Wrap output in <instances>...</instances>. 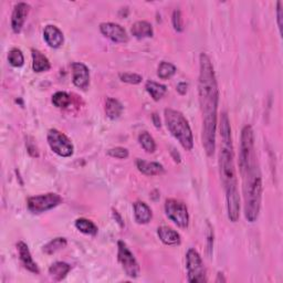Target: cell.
<instances>
[{
    "label": "cell",
    "mask_w": 283,
    "mask_h": 283,
    "mask_svg": "<svg viewBox=\"0 0 283 283\" xmlns=\"http://www.w3.org/2000/svg\"><path fill=\"white\" fill-rule=\"evenodd\" d=\"M68 245V241L66 238L63 237H58L54 238L53 240H51L50 242H48L45 247H44V252L46 254H49V256H51V254L55 253L56 251H59L63 248H66Z\"/></svg>",
    "instance_id": "25"
},
{
    "label": "cell",
    "mask_w": 283,
    "mask_h": 283,
    "mask_svg": "<svg viewBox=\"0 0 283 283\" xmlns=\"http://www.w3.org/2000/svg\"><path fill=\"white\" fill-rule=\"evenodd\" d=\"M164 116L167 129L172 135L186 151H192L194 147L193 132L183 113L173 109H166L164 111Z\"/></svg>",
    "instance_id": "4"
},
{
    "label": "cell",
    "mask_w": 283,
    "mask_h": 283,
    "mask_svg": "<svg viewBox=\"0 0 283 283\" xmlns=\"http://www.w3.org/2000/svg\"><path fill=\"white\" fill-rule=\"evenodd\" d=\"M48 144L50 146L52 152L61 157H70L73 155L74 147L67 135L60 131L51 129L48 132Z\"/></svg>",
    "instance_id": "8"
},
{
    "label": "cell",
    "mask_w": 283,
    "mask_h": 283,
    "mask_svg": "<svg viewBox=\"0 0 283 283\" xmlns=\"http://www.w3.org/2000/svg\"><path fill=\"white\" fill-rule=\"evenodd\" d=\"M72 82L76 88L83 91L88 90L90 86L89 68L81 62L72 63Z\"/></svg>",
    "instance_id": "12"
},
{
    "label": "cell",
    "mask_w": 283,
    "mask_h": 283,
    "mask_svg": "<svg viewBox=\"0 0 283 283\" xmlns=\"http://www.w3.org/2000/svg\"><path fill=\"white\" fill-rule=\"evenodd\" d=\"M176 67L172 63L163 61L159 63L158 69H157V75L161 80H167L171 79V77L176 73Z\"/></svg>",
    "instance_id": "26"
},
{
    "label": "cell",
    "mask_w": 283,
    "mask_h": 283,
    "mask_svg": "<svg viewBox=\"0 0 283 283\" xmlns=\"http://www.w3.org/2000/svg\"><path fill=\"white\" fill-rule=\"evenodd\" d=\"M277 18H278V26H279L280 32H281L282 31V2H278Z\"/></svg>",
    "instance_id": "34"
},
{
    "label": "cell",
    "mask_w": 283,
    "mask_h": 283,
    "mask_svg": "<svg viewBox=\"0 0 283 283\" xmlns=\"http://www.w3.org/2000/svg\"><path fill=\"white\" fill-rule=\"evenodd\" d=\"M138 141L140 146L144 148L147 153H154L156 151V143H155L154 138L148 132H143L139 134Z\"/></svg>",
    "instance_id": "27"
},
{
    "label": "cell",
    "mask_w": 283,
    "mask_h": 283,
    "mask_svg": "<svg viewBox=\"0 0 283 283\" xmlns=\"http://www.w3.org/2000/svg\"><path fill=\"white\" fill-rule=\"evenodd\" d=\"M152 119H153L154 125L156 126L157 129H158V127H160V118H159V116L156 114V113H154L153 116H152Z\"/></svg>",
    "instance_id": "36"
},
{
    "label": "cell",
    "mask_w": 283,
    "mask_h": 283,
    "mask_svg": "<svg viewBox=\"0 0 283 283\" xmlns=\"http://www.w3.org/2000/svg\"><path fill=\"white\" fill-rule=\"evenodd\" d=\"M113 216H114V218L116 219L117 223H118L119 225H121V227H123V226H124V223H123V220H122L121 216L118 215V212H117L116 210H113Z\"/></svg>",
    "instance_id": "37"
},
{
    "label": "cell",
    "mask_w": 283,
    "mask_h": 283,
    "mask_svg": "<svg viewBox=\"0 0 283 283\" xmlns=\"http://www.w3.org/2000/svg\"><path fill=\"white\" fill-rule=\"evenodd\" d=\"M165 212L168 219L178 226L179 228H187L189 224V214L186 205L174 198L165 201Z\"/></svg>",
    "instance_id": "9"
},
{
    "label": "cell",
    "mask_w": 283,
    "mask_h": 283,
    "mask_svg": "<svg viewBox=\"0 0 283 283\" xmlns=\"http://www.w3.org/2000/svg\"><path fill=\"white\" fill-rule=\"evenodd\" d=\"M123 105L122 103L117 101L116 98L108 97L105 102V114L110 119H116L122 115L123 113Z\"/></svg>",
    "instance_id": "21"
},
{
    "label": "cell",
    "mask_w": 283,
    "mask_h": 283,
    "mask_svg": "<svg viewBox=\"0 0 283 283\" xmlns=\"http://www.w3.org/2000/svg\"><path fill=\"white\" fill-rule=\"evenodd\" d=\"M100 31L104 37L116 44H125L129 41V35L122 26L114 23H103L100 25Z\"/></svg>",
    "instance_id": "11"
},
{
    "label": "cell",
    "mask_w": 283,
    "mask_h": 283,
    "mask_svg": "<svg viewBox=\"0 0 283 283\" xmlns=\"http://www.w3.org/2000/svg\"><path fill=\"white\" fill-rule=\"evenodd\" d=\"M220 281L226 282V279L224 278V274L223 273H218V278L216 279V282H220Z\"/></svg>",
    "instance_id": "38"
},
{
    "label": "cell",
    "mask_w": 283,
    "mask_h": 283,
    "mask_svg": "<svg viewBox=\"0 0 283 283\" xmlns=\"http://www.w3.org/2000/svg\"><path fill=\"white\" fill-rule=\"evenodd\" d=\"M62 203L60 195L55 193H48L45 195L32 196L27 200V206L32 214H42L48 210H51Z\"/></svg>",
    "instance_id": "7"
},
{
    "label": "cell",
    "mask_w": 283,
    "mask_h": 283,
    "mask_svg": "<svg viewBox=\"0 0 283 283\" xmlns=\"http://www.w3.org/2000/svg\"><path fill=\"white\" fill-rule=\"evenodd\" d=\"M157 235L160 241L166 246H178L181 241L179 233L166 226H161L157 229Z\"/></svg>",
    "instance_id": "18"
},
{
    "label": "cell",
    "mask_w": 283,
    "mask_h": 283,
    "mask_svg": "<svg viewBox=\"0 0 283 283\" xmlns=\"http://www.w3.org/2000/svg\"><path fill=\"white\" fill-rule=\"evenodd\" d=\"M108 154L111 157H115V158H119V159H125L129 157V151H127L124 147L111 148V150H109Z\"/></svg>",
    "instance_id": "31"
},
{
    "label": "cell",
    "mask_w": 283,
    "mask_h": 283,
    "mask_svg": "<svg viewBox=\"0 0 283 283\" xmlns=\"http://www.w3.org/2000/svg\"><path fill=\"white\" fill-rule=\"evenodd\" d=\"M239 151V169L257 160L254 152V134L250 125H246L241 131Z\"/></svg>",
    "instance_id": "5"
},
{
    "label": "cell",
    "mask_w": 283,
    "mask_h": 283,
    "mask_svg": "<svg viewBox=\"0 0 283 283\" xmlns=\"http://www.w3.org/2000/svg\"><path fill=\"white\" fill-rule=\"evenodd\" d=\"M44 39L47 42V45L53 49L60 48L63 45V42H65V37H63L62 31L58 27L52 25H49L45 28Z\"/></svg>",
    "instance_id": "15"
},
{
    "label": "cell",
    "mask_w": 283,
    "mask_h": 283,
    "mask_svg": "<svg viewBox=\"0 0 283 283\" xmlns=\"http://www.w3.org/2000/svg\"><path fill=\"white\" fill-rule=\"evenodd\" d=\"M31 53H32V68L34 70V72L41 73L51 69L50 61H49V59L45 54H42L39 50H35V49H32Z\"/></svg>",
    "instance_id": "19"
},
{
    "label": "cell",
    "mask_w": 283,
    "mask_h": 283,
    "mask_svg": "<svg viewBox=\"0 0 283 283\" xmlns=\"http://www.w3.org/2000/svg\"><path fill=\"white\" fill-rule=\"evenodd\" d=\"M29 11H30V6L26 3H19L15 6L11 15V28L13 32L15 33L21 32Z\"/></svg>",
    "instance_id": "13"
},
{
    "label": "cell",
    "mask_w": 283,
    "mask_h": 283,
    "mask_svg": "<svg viewBox=\"0 0 283 283\" xmlns=\"http://www.w3.org/2000/svg\"><path fill=\"white\" fill-rule=\"evenodd\" d=\"M131 32L136 39L152 38L154 34L153 27L150 23H147V21H137V23L132 26Z\"/></svg>",
    "instance_id": "20"
},
{
    "label": "cell",
    "mask_w": 283,
    "mask_h": 283,
    "mask_svg": "<svg viewBox=\"0 0 283 283\" xmlns=\"http://www.w3.org/2000/svg\"><path fill=\"white\" fill-rule=\"evenodd\" d=\"M199 70L198 95L203 114V145L207 156H212L216 148L219 90L214 66L206 53L199 56Z\"/></svg>",
    "instance_id": "1"
},
{
    "label": "cell",
    "mask_w": 283,
    "mask_h": 283,
    "mask_svg": "<svg viewBox=\"0 0 283 283\" xmlns=\"http://www.w3.org/2000/svg\"><path fill=\"white\" fill-rule=\"evenodd\" d=\"M52 103L59 109H66L71 104V96L67 92H56L52 95Z\"/></svg>",
    "instance_id": "28"
},
{
    "label": "cell",
    "mask_w": 283,
    "mask_h": 283,
    "mask_svg": "<svg viewBox=\"0 0 283 283\" xmlns=\"http://www.w3.org/2000/svg\"><path fill=\"white\" fill-rule=\"evenodd\" d=\"M145 89L154 101H159L167 92V88L164 84H159L154 81H147L145 84Z\"/></svg>",
    "instance_id": "23"
},
{
    "label": "cell",
    "mask_w": 283,
    "mask_h": 283,
    "mask_svg": "<svg viewBox=\"0 0 283 283\" xmlns=\"http://www.w3.org/2000/svg\"><path fill=\"white\" fill-rule=\"evenodd\" d=\"M8 61L12 67L20 68L25 65V58L21 50L17 48H13L8 53Z\"/></svg>",
    "instance_id": "29"
},
{
    "label": "cell",
    "mask_w": 283,
    "mask_h": 283,
    "mask_svg": "<svg viewBox=\"0 0 283 283\" xmlns=\"http://www.w3.org/2000/svg\"><path fill=\"white\" fill-rule=\"evenodd\" d=\"M134 207V217L137 224L146 225L152 220L153 212L152 209L148 207V205L143 201H136L133 205Z\"/></svg>",
    "instance_id": "17"
},
{
    "label": "cell",
    "mask_w": 283,
    "mask_h": 283,
    "mask_svg": "<svg viewBox=\"0 0 283 283\" xmlns=\"http://www.w3.org/2000/svg\"><path fill=\"white\" fill-rule=\"evenodd\" d=\"M71 271V266L67 262L58 261L54 262L50 268H49V274L55 281H61L67 277V274Z\"/></svg>",
    "instance_id": "22"
},
{
    "label": "cell",
    "mask_w": 283,
    "mask_h": 283,
    "mask_svg": "<svg viewBox=\"0 0 283 283\" xmlns=\"http://www.w3.org/2000/svg\"><path fill=\"white\" fill-rule=\"evenodd\" d=\"M136 167L141 174L147 176H157L165 173L164 166L156 161H146L138 158L136 160Z\"/></svg>",
    "instance_id": "16"
},
{
    "label": "cell",
    "mask_w": 283,
    "mask_h": 283,
    "mask_svg": "<svg viewBox=\"0 0 283 283\" xmlns=\"http://www.w3.org/2000/svg\"><path fill=\"white\" fill-rule=\"evenodd\" d=\"M119 79L122 82L130 83V84H138L143 80V77L136 73H121L119 74Z\"/></svg>",
    "instance_id": "30"
},
{
    "label": "cell",
    "mask_w": 283,
    "mask_h": 283,
    "mask_svg": "<svg viewBox=\"0 0 283 283\" xmlns=\"http://www.w3.org/2000/svg\"><path fill=\"white\" fill-rule=\"evenodd\" d=\"M242 177V192L245 199V216L249 223L257 221L262 199V178L257 160L240 168Z\"/></svg>",
    "instance_id": "2"
},
{
    "label": "cell",
    "mask_w": 283,
    "mask_h": 283,
    "mask_svg": "<svg viewBox=\"0 0 283 283\" xmlns=\"http://www.w3.org/2000/svg\"><path fill=\"white\" fill-rule=\"evenodd\" d=\"M187 89H188V84L186 82H180L178 86H177V92L180 95H185L187 93Z\"/></svg>",
    "instance_id": "35"
},
{
    "label": "cell",
    "mask_w": 283,
    "mask_h": 283,
    "mask_svg": "<svg viewBox=\"0 0 283 283\" xmlns=\"http://www.w3.org/2000/svg\"><path fill=\"white\" fill-rule=\"evenodd\" d=\"M186 268L188 282L204 283L207 282L206 269L204 267L203 259L194 248H190L186 254Z\"/></svg>",
    "instance_id": "6"
},
{
    "label": "cell",
    "mask_w": 283,
    "mask_h": 283,
    "mask_svg": "<svg viewBox=\"0 0 283 283\" xmlns=\"http://www.w3.org/2000/svg\"><path fill=\"white\" fill-rule=\"evenodd\" d=\"M117 259L118 262L122 265L126 275H129L130 278L135 279L137 278L140 273V268L137 262V260L134 257V254L129 249V247L126 246L124 241L117 242Z\"/></svg>",
    "instance_id": "10"
},
{
    "label": "cell",
    "mask_w": 283,
    "mask_h": 283,
    "mask_svg": "<svg viewBox=\"0 0 283 283\" xmlns=\"http://www.w3.org/2000/svg\"><path fill=\"white\" fill-rule=\"evenodd\" d=\"M75 228L81 231L82 233H86L89 236H96L97 235V227L94 223H92L89 219L79 218L75 220Z\"/></svg>",
    "instance_id": "24"
},
{
    "label": "cell",
    "mask_w": 283,
    "mask_h": 283,
    "mask_svg": "<svg viewBox=\"0 0 283 283\" xmlns=\"http://www.w3.org/2000/svg\"><path fill=\"white\" fill-rule=\"evenodd\" d=\"M219 168H220V177L226 192V199L238 197L237 173L235 160H233L231 140H221V150L219 154Z\"/></svg>",
    "instance_id": "3"
},
{
    "label": "cell",
    "mask_w": 283,
    "mask_h": 283,
    "mask_svg": "<svg viewBox=\"0 0 283 283\" xmlns=\"http://www.w3.org/2000/svg\"><path fill=\"white\" fill-rule=\"evenodd\" d=\"M209 227V231H208V245H207V250H208V254L210 256L211 251H212V246H214V232H212V229L210 227V225L208 224Z\"/></svg>",
    "instance_id": "33"
},
{
    "label": "cell",
    "mask_w": 283,
    "mask_h": 283,
    "mask_svg": "<svg viewBox=\"0 0 283 283\" xmlns=\"http://www.w3.org/2000/svg\"><path fill=\"white\" fill-rule=\"evenodd\" d=\"M17 250L19 253V259L21 261V264H23V266L27 269L28 271L38 274L40 272V270H39L37 264L33 261L28 246L24 241H19L17 244Z\"/></svg>",
    "instance_id": "14"
},
{
    "label": "cell",
    "mask_w": 283,
    "mask_h": 283,
    "mask_svg": "<svg viewBox=\"0 0 283 283\" xmlns=\"http://www.w3.org/2000/svg\"><path fill=\"white\" fill-rule=\"evenodd\" d=\"M172 21H173V27H174V29H175L177 32H181V31L184 30V25H183V18H181V12H180V10H178V9L174 10Z\"/></svg>",
    "instance_id": "32"
}]
</instances>
